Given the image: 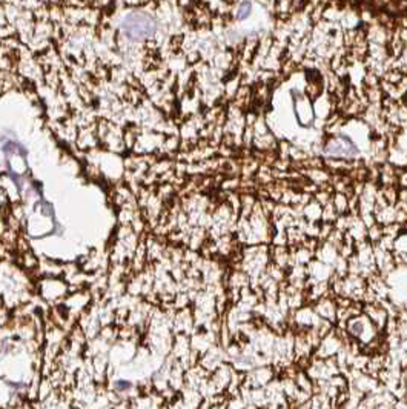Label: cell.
Returning a JSON list of instances; mask_svg holds the SVG:
<instances>
[{"instance_id":"cell-2","label":"cell","mask_w":407,"mask_h":409,"mask_svg":"<svg viewBox=\"0 0 407 409\" xmlns=\"http://www.w3.org/2000/svg\"><path fill=\"white\" fill-rule=\"evenodd\" d=\"M251 9H252V3H251L249 0L241 2L240 6H238V9H237V18H238V20H245V18H248L249 14H251Z\"/></svg>"},{"instance_id":"cell-1","label":"cell","mask_w":407,"mask_h":409,"mask_svg":"<svg viewBox=\"0 0 407 409\" xmlns=\"http://www.w3.org/2000/svg\"><path fill=\"white\" fill-rule=\"evenodd\" d=\"M121 31L128 38L140 42V40H145V38L155 34L157 23L149 14L141 12V11H135V12H129L123 18Z\"/></svg>"}]
</instances>
